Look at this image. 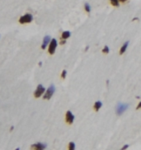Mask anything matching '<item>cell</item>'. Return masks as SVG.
Listing matches in <instances>:
<instances>
[{
  "instance_id": "277c9868",
  "label": "cell",
  "mask_w": 141,
  "mask_h": 150,
  "mask_svg": "<svg viewBox=\"0 0 141 150\" xmlns=\"http://www.w3.org/2000/svg\"><path fill=\"white\" fill-rule=\"evenodd\" d=\"M57 40H55V39H53L51 40V42H50V46H49V50H48V52L50 54H54V52H55V50H56V47H57Z\"/></svg>"
},
{
  "instance_id": "7c38bea8",
  "label": "cell",
  "mask_w": 141,
  "mask_h": 150,
  "mask_svg": "<svg viewBox=\"0 0 141 150\" xmlns=\"http://www.w3.org/2000/svg\"><path fill=\"white\" fill-rule=\"evenodd\" d=\"M110 3L113 7H119L120 6V1L119 0H110Z\"/></svg>"
},
{
  "instance_id": "7402d4cb",
  "label": "cell",
  "mask_w": 141,
  "mask_h": 150,
  "mask_svg": "<svg viewBox=\"0 0 141 150\" xmlns=\"http://www.w3.org/2000/svg\"><path fill=\"white\" fill-rule=\"evenodd\" d=\"M88 48H89L88 46H87V47H86V49H85V51H87L88 50Z\"/></svg>"
},
{
  "instance_id": "3957f363",
  "label": "cell",
  "mask_w": 141,
  "mask_h": 150,
  "mask_svg": "<svg viewBox=\"0 0 141 150\" xmlns=\"http://www.w3.org/2000/svg\"><path fill=\"white\" fill-rule=\"evenodd\" d=\"M45 88L41 85V84H39L36 87V90L34 92V97L36 98H39L40 97H41V95L45 92Z\"/></svg>"
},
{
  "instance_id": "ffe728a7",
  "label": "cell",
  "mask_w": 141,
  "mask_h": 150,
  "mask_svg": "<svg viewBox=\"0 0 141 150\" xmlns=\"http://www.w3.org/2000/svg\"><path fill=\"white\" fill-rule=\"evenodd\" d=\"M119 1H120V3H126V1H127V0H119Z\"/></svg>"
},
{
  "instance_id": "30bf717a",
  "label": "cell",
  "mask_w": 141,
  "mask_h": 150,
  "mask_svg": "<svg viewBox=\"0 0 141 150\" xmlns=\"http://www.w3.org/2000/svg\"><path fill=\"white\" fill-rule=\"evenodd\" d=\"M128 45H129V41H126V43L121 47V49H120V54H123L125 52H126L128 48Z\"/></svg>"
},
{
  "instance_id": "4fadbf2b",
  "label": "cell",
  "mask_w": 141,
  "mask_h": 150,
  "mask_svg": "<svg viewBox=\"0 0 141 150\" xmlns=\"http://www.w3.org/2000/svg\"><path fill=\"white\" fill-rule=\"evenodd\" d=\"M84 9H85V11L88 13H89L91 12V6L89 5L88 3H85V4H84Z\"/></svg>"
},
{
  "instance_id": "9a60e30c",
  "label": "cell",
  "mask_w": 141,
  "mask_h": 150,
  "mask_svg": "<svg viewBox=\"0 0 141 150\" xmlns=\"http://www.w3.org/2000/svg\"><path fill=\"white\" fill-rule=\"evenodd\" d=\"M68 149L69 150H74L75 149V144L73 142H70L68 144Z\"/></svg>"
},
{
  "instance_id": "ac0fdd59",
  "label": "cell",
  "mask_w": 141,
  "mask_h": 150,
  "mask_svg": "<svg viewBox=\"0 0 141 150\" xmlns=\"http://www.w3.org/2000/svg\"><path fill=\"white\" fill-rule=\"evenodd\" d=\"M66 43V40H64V39H62V40L60 41V45H64V44Z\"/></svg>"
},
{
  "instance_id": "ba28073f",
  "label": "cell",
  "mask_w": 141,
  "mask_h": 150,
  "mask_svg": "<svg viewBox=\"0 0 141 150\" xmlns=\"http://www.w3.org/2000/svg\"><path fill=\"white\" fill-rule=\"evenodd\" d=\"M50 41V36H45L43 39V42H42V45H41V49L45 50V47L47 46V45L49 44V42Z\"/></svg>"
},
{
  "instance_id": "e0dca14e",
  "label": "cell",
  "mask_w": 141,
  "mask_h": 150,
  "mask_svg": "<svg viewBox=\"0 0 141 150\" xmlns=\"http://www.w3.org/2000/svg\"><path fill=\"white\" fill-rule=\"evenodd\" d=\"M140 109H141V101L139 102L138 106H137V107H136V110H140Z\"/></svg>"
},
{
  "instance_id": "603a6c76",
  "label": "cell",
  "mask_w": 141,
  "mask_h": 150,
  "mask_svg": "<svg viewBox=\"0 0 141 150\" xmlns=\"http://www.w3.org/2000/svg\"><path fill=\"white\" fill-rule=\"evenodd\" d=\"M39 65H40V66H41V65H42V63H41V62L39 63Z\"/></svg>"
},
{
  "instance_id": "5b68a950",
  "label": "cell",
  "mask_w": 141,
  "mask_h": 150,
  "mask_svg": "<svg viewBox=\"0 0 141 150\" xmlns=\"http://www.w3.org/2000/svg\"><path fill=\"white\" fill-rule=\"evenodd\" d=\"M127 108H128V105H126V104H119L116 109V114H117L118 116L123 114V113L126 111Z\"/></svg>"
},
{
  "instance_id": "7a4b0ae2",
  "label": "cell",
  "mask_w": 141,
  "mask_h": 150,
  "mask_svg": "<svg viewBox=\"0 0 141 150\" xmlns=\"http://www.w3.org/2000/svg\"><path fill=\"white\" fill-rule=\"evenodd\" d=\"M32 20H33L32 15L30 13H27V14H25L24 16H22V17H20V19H19V22H20L21 24L30 23Z\"/></svg>"
},
{
  "instance_id": "9c48e42d",
  "label": "cell",
  "mask_w": 141,
  "mask_h": 150,
  "mask_svg": "<svg viewBox=\"0 0 141 150\" xmlns=\"http://www.w3.org/2000/svg\"><path fill=\"white\" fill-rule=\"evenodd\" d=\"M102 107V102H100V101L96 102L94 103V106H93V109H94L95 111H98Z\"/></svg>"
},
{
  "instance_id": "6da1fadb",
  "label": "cell",
  "mask_w": 141,
  "mask_h": 150,
  "mask_svg": "<svg viewBox=\"0 0 141 150\" xmlns=\"http://www.w3.org/2000/svg\"><path fill=\"white\" fill-rule=\"evenodd\" d=\"M55 92V87H54V85H50V87L46 90V92L44 95V100H50L51 98V97L53 96V94Z\"/></svg>"
},
{
  "instance_id": "2e32d148",
  "label": "cell",
  "mask_w": 141,
  "mask_h": 150,
  "mask_svg": "<svg viewBox=\"0 0 141 150\" xmlns=\"http://www.w3.org/2000/svg\"><path fill=\"white\" fill-rule=\"evenodd\" d=\"M66 75H67V71L65 69H64L62 72V73H61V77H62V79L66 78Z\"/></svg>"
},
{
  "instance_id": "44dd1931",
  "label": "cell",
  "mask_w": 141,
  "mask_h": 150,
  "mask_svg": "<svg viewBox=\"0 0 141 150\" xmlns=\"http://www.w3.org/2000/svg\"><path fill=\"white\" fill-rule=\"evenodd\" d=\"M13 129H14V127H13V126H12V127H11V129H10V131H13Z\"/></svg>"
},
{
  "instance_id": "5bb4252c",
  "label": "cell",
  "mask_w": 141,
  "mask_h": 150,
  "mask_svg": "<svg viewBox=\"0 0 141 150\" xmlns=\"http://www.w3.org/2000/svg\"><path fill=\"white\" fill-rule=\"evenodd\" d=\"M109 52H110V49H109V47L107 46V45H105V47L102 49V53L105 54H109Z\"/></svg>"
},
{
  "instance_id": "8992f818",
  "label": "cell",
  "mask_w": 141,
  "mask_h": 150,
  "mask_svg": "<svg viewBox=\"0 0 141 150\" xmlns=\"http://www.w3.org/2000/svg\"><path fill=\"white\" fill-rule=\"evenodd\" d=\"M65 120H66V122L68 125H72L74 121V116L70 111H68L66 112V116H65Z\"/></svg>"
},
{
  "instance_id": "d6986e66",
  "label": "cell",
  "mask_w": 141,
  "mask_h": 150,
  "mask_svg": "<svg viewBox=\"0 0 141 150\" xmlns=\"http://www.w3.org/2000/svg\"><path fill=\"white\" fill-rule=\"evenodd\" d=\"M128 147H129V145H128V144H126V145H125L121 149H128Z\"/></svg>"
},
{
  "instance_id": "8fae6325",
  "label": "cell",
  "mask_w": 141,
  "mask_h": 150,
  "mask_svg": "<svg viewBox=\"0 0 141 150\" xmlns=\"http://www.w3.org/2000/svg\"><path fill=\"white\" fill-rule=\"evenodd\" d=\"M70 36H71V33H70V31H64V32L62 33L61 38L64 39V40H66V39H68V37H70Z\"/></svg>"
},
{
  "instance_id": "52a82bcc",
  "label": "cell",
  "mask_w": 141,
  "mask_h": 150,
  "mask_svg": "<svg viewBox=\"0 0 141 150\" xmlns=\"http://www.w3.org/2000/svg\"><path fill=\"white\" fill-rule=\"evenodd\" d=\"M46 148V145L45 144H42V143H37V144H32L31 146V149H36V150H42L45 149Z\"/></svg>"
}]
</instances>
